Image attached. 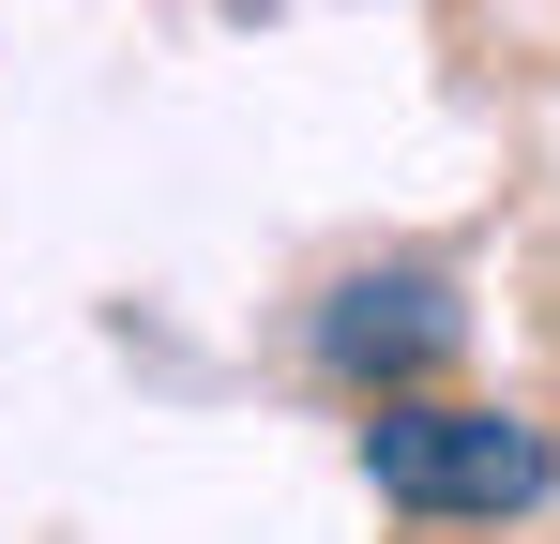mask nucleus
I'll return each instance as SVG.
<instances>
[{"instance_id": "2", "label": "nucleus", "mask_w": 560, "mask_h": 544, "mask_svg": "<svg viewBox=\"0 0 560 544\" xmlns=\"http://www.w3.org/2000/svg\"><path fill=\"white\" fill-rule=\"evenodd\" d=\"M455 287L440 272H349L334 303H318V363L334 378H364V393H409V378H440L455 363Z\"/></svg>"}, {"instance_id": "1", "label": "nucleus", "mask_w": 560, "mask_h": 544, "mask_svg": "<svg viewBox=\"0 0 560 544\" xmlns=\"http://www.w3.org/2000/svg\"><path fill=\"white\" fill-rule=\"evenodd\" d=\"M364 484L394 515H530L560 484V453H546V424L469 409V393H378L364 409Z\"/></svg>"}]
</instances>
